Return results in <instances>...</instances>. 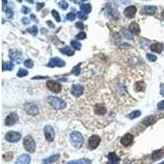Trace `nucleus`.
<instances>
[{"mask_svg": "<svg viewBox=\"0 0 164 164\" xmlns=\"http://www.w3.org/2000/svg\"><path fill=\"white\" fill-rule=\"evenodd\" d=\"M47 102H49L53 108H55L57 110H62V109L66 108V103L65 101H63L62 99L57 98V97L50 96L47 98Z\"/></svg>", "mask_w": 164, "mask_h": 164, "instance_id": "f03ea898", "label": "nucleus"}, {"mask_svg": "<svg viewBox=\"0 0 164 164\" xmlns=\"http://www.w3.org/2000/svg\"><path fill=\"white\" fill-rule=\"evenodd\" d=\"M70 139L72 146L76 148H80L84 144V138L82 135L78 131H73L70 135Z\"/></svg>", "mask_w": 164, "mask_h": 164, "instance_id": "f257e3e1", "label": "nucleus"}, {"mask_svg": "<svg viewBox=\"0 0 164 164\" xmlns=\"http://www.w3.org/2000/svg\"><path fill=\"white\" fill-rule=\"evenodd\" d=\"M67 164H90V162L89 160L86 159H80V160H75L69 162Z\"/></svg>", "mask_w": 164, "mask_h": 164, "instance_id": "cd10ccee", "label": "nucleus"}, {"mask_svg": "<svg viewBox=\"0 0 164 164\" xmlns=\"http://www.w3.org/2000/svg\"><path fill=\"white\" fill-rule=\"evenodd\" d=\"M25 112L30 116H36L39 114V107L33 102H26L24 104Z\"/></svg>", "mask_w": 164, "mask_h": 164, "instance_id": "20e7f679", "label": "nucleus"}, {"mask_svg": "<svg viewBox=\"0 0 164 164\" xmlns=\"http://www.w3.org/2000/svg\"><path fill=\"white\" fill-rule=\"evenodd\" d=\"M140 114H141L140 111H139V110L133 111L132 112H131L130 114L128 115V117H129L130 119H135V118H136V117H139Z\"/></svg>", "mask_w": 164, "mask_h": 164, "instance_id": "c85d7f7f", "label": "nucleus"}, {"mask_svg": "<svg viewBox=\"0 0 164 164\" xmlns=\"http://www.w3.org/2000/svg\"><path fill=\"white\" fill-rule=\"evenodd\" d=\"M94 112L97 115H104L107 113V108L105 105L99 103V104H96L94 107Z\"/></svg>", "mask_w": 164, "mask_h": 164, "instance_id": "4468645a", "label": "nucleus"}, {"mask_svg": "<svg viewBox=\"0 0 164 164\" xmlns=\"http://www.w3.org/2000/svg\"><path fill=\"white\" fill-rule=\"evenodd\" d=\"M13 67H14V65H13L12 62H7L3 63V70L4 71H6V70L11 71V70L13 69Z\"/></svg>", "mask_w": 164, "mask_h": 164, "instance_id": "bb28decb", "label": "nucleus"}, {"mask_svg": "<svg viewBox=\"0 0 164 164\" xmlns=\"http://www.w3.org/2000/svg\"><path fill=\"white\" fill-rule=\"evenodd\" d=\"M159 164H164V162H163V163H159Z\"/></svg>", "mask_w": 164, "mask_h": 164, "instance_id": "bf43d9fd", "label": "nucleus"}, {"mask_svg": "<svg viewBox=\"0 0 164 164\" xmlns=\"http://www.w3.org/2000/svg\"><path fill=\"white\" fill-rule=\"evenodd\" d=\"M9 57H10V58H11L12 60L16 62H20V60H21V58H22L21 53H20V52H17V51H12V50L10 51Z\"/></svg>", "mask_w": 164, "mask_h": 164, "instance_id": "a211bd4d", "label": "nucleus"}, {"mask_svg": "<svg viewBox=\"0 0 164 164\" xmlns=\"http://www.w3.org/2000/svg\"><path fill=\"white\" fill-rule=\"evenodd\" d=\"M23 145L25 149L29 153H34L35 151V143L30 135H26L23 139Z\"/></svg>", "mask_w": 164, "mask_h": 164, "instance_id": "7ed1b4c3", "label": "nucleus"}, {"mask_svg": "<svg viewBox=\"0 0 164 164\" xmlns=\"http://www.w3.org/2000/svg\"><path fill=\"white\" fill-rule=\"evenodd\" d=\"M47 24H48V25H49L50 28H54L55 27V25L52 23V21H50V20H48L47 21Z\"/></svg>", "mask_w": 164, "mask_h": 164, "instance_id": "8fccbe9b", "label": "nucleus"}, {"mask_svg": "<svg viewBox=\"0 0 164 164\" xmlns=\"http://www.w3.org/2000/svg\"><path fill=\"white\" fill-rule=\"evenodd\" d=\"M17 1H18V2H20H20H21L22 0H17Z\"/></svg>", "mask_w": 164, "mask_h": 164, "instance_id": "13d9d810", "label": "nucleus"}, {"mask_svg": "<svg viewBox=\"0 0 164 164\" xmlns=\"http://www.w3.org/2000/svg\"><path fill=\"white\" fill-rule=\"evenodd\" d=\"M18 121V116L16 112H11L5 119V125L8 127L13 126Z\"/></svg>", "mask_w": 164, "mask_h": 164, "instance_id": "0eeeda50", "label": "nucleus"}, {"mask_svg": "<svg viewBox=\"0 0 164 164\" xmlns=\"http://www.w3.org/2000/svg\"><path fill=\"white\" fill-rule=\"evenodd\" d=\"M123 33H124V35H126V38L129 39V40H131V39H132V35H131V34L127 33V31L126 30V29H125V30H123Z\"/></svg>", "mask_w": 164, "mask_h": 164, "instance_id": "49530a36", "label": "nucleus"}, {"mask_svg": "<svg viewBox=\"0 0 164 164\" xmlns=\"http://www.w3.org/2000/svg\"><path fill=\"white\" fill-rule=\"evenodd\" d=\"M131 164H134V163H131Z\"/></svg>", "mask_w": 164, "mask_h": 164, "instance_id": "680f3d73", "label": "nucleus"}, {"mask_svg": "<svg viewBox=\"0 0 164 164\" xmlns=\"http://www.w3.org/2000/svg\"><path fill=\"white\" fill-rule=\"evenodd\" d=\"M27 31H28L29 33H30L33 35H36L37 33H38V28H37L36 25H33L31 27L27 29Z\"/></svg>", "mask_w": 164, "mask_h": 164, "instance_id": "2f4dec72", "label": "nucleus"}, {"mask_svg": "<svg viewBox=\"0 0 164 164\" xmlns=\"http://www.w3.org/2000/svg\"><path fill=\"white\" fill-rule=\"evenodd\" d=\"M58 6H59L62 9L66 10V8H68V4H67L66 1H61L60 3H58Z\"/></svg>", "mask_w": 164, "mask_h": 164, "instance_id": "58836bf2", "label": "nucleus"}, {"mask_svg": "<svg viewBox=\"0 0 164 164\" xmlns=\"http://www.w3.org/2000/svg\"><path fill=\"white\" fill-rule=\"evenodd\" d=\"M81 10L82 12H84L85 13H90L92 10V8H91V5L90 4H84L81 5Z\"/></svg>", "mask_w": 164, "mask_h": 164, "instance_id": "a878e982", "label": "nucleus"}, {"mask_svg": "<svg viewBox=\"0 0 164 164\" xmlns=\"http://www.w3.org/2000/svg\"><path fill=\"white\" fill-rule=\"evenodd\" d=\"M52 15H53V16L54 17V19L56 20V21H57V22H60V21H61L60 15H59V13H58L55 9H53V10H52Z\"/></svg>", "mask_w": 164, "mask_h": 164, "instance_id": "473e14b6", "label": "nucleus"}, {"mask_svg": "<svg viewBox=\"0 0 164 164\" xmlns=\"http://www.w3.org/2000/svg\"><path fill=\"white\" fill-rule=\"evenodd\" d=\"M60 52L66 55V56H69V57L74 55V51L68 46H66L65 48H62V49H60Z\"/></svg>", "mask_w": 164, "mask_h": 164, "instance_id": "393cba45", "label": "nucleus"}, {"mask_svg": "<svg viewBox=\"0 0 164 164\" xmlns=\"http://www.w3.org/2000/svg\"><path fill=\"white\" fill-rule=\"evenodd\" d=\"M84 87L81 85H73L71 87V94L72 95H74L75 97H79L83 94L84 93Z\"/></svg>", "mask_w": 164, "mask_h": 164, "instance_id": "9b49d317", "label": "nucleus"}, {"mask_svg": "<svg viewBox=\"0 0 164 164\" xmlns=\"http://www.w3.org/2000/svg\"><path fill=\"white\" fill-rule=\"evenodd\" d=\"M136 13V8L135 6H129L124 10V15L127 18H133Z\"/></svg>", "mask_w": 164, "mask_h": 164, "instance_id": "f8f14e48", "label": "nucleus"}, {"mask_svg": "<svg viewBox=\"0 0 164 164\" xmlns=\"http://www.w3.org/2000/svg\"><path fill=\"white\" fill-rule=\"evenodd\" d=\"M6 13H7V16H8V18H11L13 16V12L12 11V9H10V8L6 9Z\"/></svg>", "mask_w": 164, "mask_h": 164, "instance_id": "79ce46f5", "label": "nucleus"}, {"mask_svg": "<svg viewBox=\"0 0 164 164\" xmlns=\"http://www.w3.org/2000/svg\"><path fill=\"white\" fill-rule=\"evenodd\" d=\"M22 21H23V23L24 24H29V22H30V20H29V19H27V18H23V20H22Z\"/></svg>", "mask_w": 164, "mask_h": 164, "instance_id": "3c124183", "label": "nucleus"}, {"mask_svg": "<svg viewBox=\"0 0 164 164\" xmlns=\"http://www.w3.org/2000/svg\"><path fill=\"white\" fill-rule=\"evenodd\" d=\"M76 26L77 28H79V30H84V28H85L84 24H83L82 22H81V21L76 22Z\"/></svg>", "mask_w": 164, "mask_h": 164, "instance_id": "37998d69", "label": "nucleus"}, {"mask_svg": "<svg viewBox=\"0 0 164 164\" xmlns=\"http://www.w3.org/2000/svg\"><path fill=\"white\" fill-rule=\"evenodd\" d=\"M21 12H23L24 14H28L29 12H30V9L27 7H25V6H23L21 8Z\"/></svg>", "mask_w": 164, "mask_h": 164, "instance_id": "c03bdc74", "label": "nucleus"}, {"mask_svg": "<svg viewBox=\"0 0 164 164\" xmlns=\"http://www.w3.org/2000/svg\"><path fill=\"white\" fill-rule=\"evenodd\" d=\"M8 4V1L7 0H3V5H5V4Z\"/></svg>", "mask_w": 164, "mask_h": 164, "instance_id": "5fc2aeb1", "label": "nucleus"}, {"mask_svg": "<svg viewBox=\"0 0 164 164\" xmlns=\"http://www.w3.org/2000/svg\"><path fill=\"white\" fill-rule=\"evenodd\" d=\"M30 157L27 154H22L17 158L16 164H30Z\"/></svg>", "mask_w": 164, "mask_h": 164, "instance_id": "f3484780", "label": "nucleus"}, {"mask_svg": "<svg viewBox=\"0 0 164 164\" xmlns=\"http://www.w3.org/2000/svg\"><path fill=\"white\" fill-rule=\"evenodd\" d=\"M25 1L30 3V4H34V0H25Z\"/></svg>", "mask_w": 164, "mask_h": 164, "instance_id": "864d4df0", "label": "nucleus"}, {"mask_svg": "<svg viewBox=\"0 0 164 164\" xmlns=\"http://www.w3.org/2000/svg\"><path fill=\"white\" fill-rule=\"evenodd\" d=\"M71 72H72V74H74V75H76V76H78V75L80 74V72H81V67H80V65L76 66L75 67H73V69H72V71H71Z\"/></svg>", "mask_w": 164, "mask_h": 164, "instance_id": "e433bc0d", "label": "nucleus"}, {"mask_svg": "<svg viewBox=\"0 0 164 164\" xmlns=\"http://www.w3.org/2000/svg\"><path fill=\"white\" fill-rule=\"evenodd\" d=\"M24 65L26 66V67H28V68H32L33 66H34V62H33L32 60H30V59H27V60H25L24 62Z\"/></svg>", "mask_w": 164, "mask_h": 164, "instance_id": "f704fd0d", "label": "nucleus"}, {"mask_svg": "<svg viewBox=\"0 0 164 164\" xmlns=\"http://www.w3.org/2000/svg\"><path fill=\"white\" fill-rule=\"evenodd\" d=\"M12 157L13 155L12 154V153H7L4 155V158H5L7 161H10L12 158Z\"/></svg>", "mask_w": 164, "mask_h": 164, "instance_id": "a19ab883", "label": "nucleus"}, {"mask_svg": "<svg viewBox=\"0 0 164 164\" xmlns=\"http://www.w3.org/2000/svg\"><path fill=\"white\" fill-rule=\"evenodd\" d=\"M66 65V62L62 59L59 57H53L51 58L49 61L48 66L50 67H54V66H58V67H62Z\"/></svg>", "mask_w": 164, "mask_h": 164, "instance_id": "6e6552de", "label": "nucleus"}, {"mask_svg": "<svg viewBox=\"0 0 164 164\" xmlns=\"http://www.w3.org/2000/svg\"><path fill=\"white\" fill-rule=\"evenodd\" d=\"M164 156V152L163 149H159V150H156L152 154V158L153 160H158L162 158Z\"/></svg>", "mask_w": 164, "mask_h": 164, "instance_id": "5701e85b", "label": "nucleus"}, {"mask_svg": "<svg viewBox=\"0 0 164 164\" xmlns=\"http://www.w3.org/2000/svg\"><path fill=\"white\" fill-rule=\"evenodd\" d=\"M47 87H48V89H49L51 91H53V93H56V94L59 93L62 90V86L59 83L52 81H49L47 82Z\"/></svg>", "mask_w": 164, "mask_h": 164, "instance_id": "1a4fd4ad", "label": "nucleus"}, {"mask_svg": "<svg viewBox=\"0 0 164 164\" xmlns=\"http://www.w3.org/2000/svg\"><path fill=\"white\" fill-rule=\"evenodd\" d=\"M30 18H31L32 20H36V19H35V16L34 14H31V15H30Z\"/></svg>", "mask_w": 164, "mask_h": 164, "instance_id": "603ef678", "label": "nucleus"}, {"mask_svg": "<svg viewBox=\"0 0 164 164\" xmlns=\"http://www.w3.org/2000/svg\"><path fill=\"white\" fill-rule=\"evenodd\" d=\"M71 45L72 46V48L76 50H80L81 48V43H79L76 40H71Z\"/></svg>", "mask_w": 164, "mask_h": 164, "instance_id": "c756f323", "label": "nucleus"}, {"mask_svg": "<svg viewBox=\"0 0 164 164\" xmlns=\"http://www.w3.org/2000/svg\"><path fill=\"white\" fill-rule=\"evenodd\" d=\"M107 158H108L107 164H119L120 162L119 157L115 153H109L107 155Z\"/></svg>", "mask_w": 164, "mask_h": 164, "instance_id": "dca6fc26", "label": "nucleus"}, {"mask_svg": "<svg viewBox=\"0 0 164 164\" xmlns=\"http://www.w3.org/2000/svg\"><path fill=\"white\" fill-rule=\"evenodd\" d=\"M71 2H73V3H77V0H70Z\"/></svg>", "mask_w": 164, "mask_h": 164, "instance_id": "6e6d98bb", "label": "nucleus"}, {"mask_svg": "<svg viewBox=\"0 0 164 164\" xmlns=\"http://www.w3.org/2000/svg\"><path fill=\"white\" fill-rule=\"evenodd\" d=\"M81 1H83V2H84V1H86V0H81Z\"/></svg>", "mask_w": 164, "mask_h": 164, "instance_id": "052dcab7", "label": "nucleus"}, {"mask_svg": "<svg viewBox=\"0 0 164 164\" xmlns=\"http://www.w3.org/2000/svg\"><path fill=\"white\" fill-rule=\"evenodd\" d=\"M20 138H21L20 133L16 131H8L5 135V139H7V141L11 143H16L20 140Z\"/></svg>", "mask_w": 164, "mask_h": 164, "instance_id": "39448f33", "label": "nucleus"}, {"mask_svg": "<svg viewBox=\"0 0 164 164\" xmlns=\"http://www.w3.org/2000/svg\"><path fill=\"white\" fill-rule=\"evenodd\" d=\"M77 14H78V17H79L81 20H86V19L88 18L87 14L85 13L84 12H82V11H81V12H78Z\"/></svg>", "mask_w": 164, "mask_h": 164, "instance_id": "c9c22d12", "label": "nucleus"}, {"mask_svg": "<svg viewBox=\"0 0 164 164\" xmlns=\"http://www.w3.org/2000/svg\"><path fill=\"white\" fill-rule=\"evenodd\" d=\"M158 107L159 109H163V108H164V100L161 101V102L158 104Z\"/></svg>", "mask_w": 164, "mask_h": 164, "instance_id": "09e8293b", "label": "nucleus"}, {"mask_svg": "<svg viewBox=\"0 0 164 164\" xmlns=\"http://www.w3.org/2000/svg\"><path fill=\"white\" fill-rule=\"evenodd\" d=\"M160 94L164 97V84H161L160 86Z\"/></svg>", "mask_w": 164, "mask_h": 164, "instance_id": "de8ad7c7", "label": "nucleus"}, {"mask_svg": "<svg viewBox=\"0 0 164 164\" xmlns=\"http://www.w3.org/2000/svg\"><path fill=\"white\" fill-rule=\"evenodd\" d=\"M86 38V34L85 32H81L76 35V39L78 40H84Z\"/></svg>", "mask_w": 164, "mask_h": 164, "instance_id": "ea45409f", "label": "nucleus"}, {"mask_svg": "<svg viewBox=\"0 0 164 164\" xmlns=\"http://www.w3.org/2000/svg\"><path fill=\"white\" fill-rule=\"evenodd\" d=\"M162 16H163V18L164 19V10L163 11V12H162Z\"/></svg>", "mask_w": 164, "mask_h": 164, "instance_id": "4d7b16f0", "label": "nucleus"}, {"mask_svg": "<svg viewBox=\"0 0 164 164\" xmlns=\"http://www.w3.org/2000/svg\"><path fill=\"white\" fill-rule=\"evenodd\" d=\"M100 140L101 139H100L99 136H98V135H92L89 139V143H88L90 148H91V149L96 148L98 146V144H100Z\"/></svg>", "mask_w": 164, "mask_h": 164, "instance_id": "9d476101", "label": "nucleus"}, {"mask_svg": "<svg viewBox=\"0 0 164 164\" xmlns=\"http://www.w3.org/2000/svg\"><path fill=\"white\" fill-rule=\"evenodd\" d=\"M45 139H47V141L49 142H53L54 137H55V131L53 130V128L51 126H45Z\"/></svg>", "mask_w": 164, "mask_h": 164, "instance_id": "423d86ee", "label": "nucleus"}, {"mask_svg": "<svg viewBox=\"0 0 164 164\" xmlns=\"http://www.w3.org/2000/svg\"><path fill=\"white\" fill-rule=\"evenodd\" d=\"M150 49L154 53H161L163 49V45L160 44V43H156V44H153L150 46Z\"/></svg>", "mask_w": 164, "mask_h": 164, "instance_id": "aec40b11", "label": "nucleus"}, {"mask_svg": "<svg viewBox=\"0 0 164 164\" xmlns=\"http://www.w3.org/2000/svg\"><path fill=\"white\" fill-rule=\"evenodd\" d=\"M60 155L59 154H54V155L50 156L49 158H46V159L43 160V163L44 164H51L53 163H55L56 161L59 159Z\"/></svg>", "mask_w": 164, "mask_h": 164, "instance_id": "412c9836", "label": "nucleus"}, {"mask_svg": "<svg viewBox=\"0 0 164 164\" xmlns=\"http://www.w3.org/2000/svg\"><path fill=\"white\" fill-rule=\"evenodd\" d=\"M146 57H147V59L149 62H155L157 60V57L153 54H151V53H147Z\"/></svg>", "mask_w": 164, "mask_h": 164, "instance_id": "4c0bfd02", "label": "nucleus"}, {"mask_svg": "<svg viewBox=\"0 0 164 164\" xmlns=\"http://www.w3.org/2000/svg\"><path fill=\"white\" fill-rule=\"evenodd\" d=\"M154 122H155V117L153 116V115L148 116L145 118H144L143 121H142L143 124H144L146 127H148V126L152 125L153 123H154Z\"/></svg>", "mask_w": 164, "mask_h": 164, "instance_id": "4be33fe9", "label": "nucleus"}, {"mask_svg": "<svg viewBox=\"0 0 164 164\" xmlns=\"http://www.w3.org/2000/svg\"><path fill=\"white\" fill-rule=\"evenodd\" d=\"M129 31L132 34H135V35H138L140 31V30H139V25L137 24L136 22L135 21H133V22H131L130 25H129Z\"/></svg>", "mask_w": 164, "mask_h": 164, "instance_id": "6ab92c4d", "label": "nucleus"}, {"mask_svg": "<svg viewBox=\"0 0 164 164\" xmlns=\"http://www.w3.org/2000/svg\"><path fill=\"white\" fill-rule=\"evenodd\" d=\"M27 75H28V71L23 69V68H20L18 72H17V76H19V77H24Z\"/></svg>", "mask_w": 164, "mask_h": 164, "instance_id": "7c9ffc66", "label": "nucleus"}, {"mask_svg": "<svg viewBox=\"0 0 164 164\" xmlns=\"http://www.w3.org/2000/svg\"><path fill=\"white\" fill-rule=\"evenodd\" d=\"M158 11V8L156 6H144L142 8V12L148 15H154Z\"/></svg>", "mask_w": 164, "mask_h": 164, "instance_id": "2eb2a0df", "label": "nucleus"}, {"mask_svg": "<svg viewBox=\"0 0 164 164\" xmlns=\"http://www.w3.org/2000/svg\"><path fill=\"white\" fill-rule=\"evenodd\" d=\"M76 14L73 13V12H69L67 15H66V19L70 21H73V20H76Z\"/></svg>", "mask_w": 164, "mask_h": 164, "instance_id": "72a5a7b5", "label": "nucleus"}, {"mask_svg": "<svg viewBox=\"0 0 164 164\" xmlns=\"http://www.w3.org/2000/svg\"><path fill=\"white\" fill-rule=\"evenodd\" d=\"M44 7H45V4L44 3H38L36 5V10L37 11H40Z\"/></svg>", "mask_w": 164, "mask_h": 164, "instance_id": "a18cd8bd", "label": "nucleus"}, {"mask_svg": "<svg viewBox=\"0 0 164 164\" xmlns=\"http://www.w3.org/2000/svg\"><path fill=\"white\" fill-rule=\"evenodd\" d=\"M133 139H134V137H133V135H131V134H129V133H127L126 135L123 136L122 139H121V143L124 146H129V145H131V144H132V141H133Z\"/></svg>", "mask_w": 164, "mask_h": 164, "instance_id": "ddd939ff", "label": "nucleus"}, {"mask_svg": "<svg viewBox=\"0 0 164 164\" xmlns=\"http://www.w3.org/2000/svg\"><path fill=\"white\" fill-rule=\"evenodd\" d=\"M134 89L135 91L137 92H141V91H144L145 90V83L144 81H139L135 83Z\"/></svg>", "mask_w": 164, "mask_h": 164, "instance_id": "b1692460", "label": "nucleus"}]
</instances>
